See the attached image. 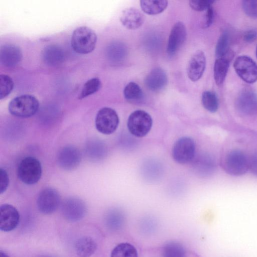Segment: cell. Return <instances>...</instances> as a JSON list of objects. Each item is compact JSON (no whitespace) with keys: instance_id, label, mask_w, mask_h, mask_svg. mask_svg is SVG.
Returning <instances> with one entry per match:
<instances>
[{"instance_id":"4","label":"cell","mask_w":257,"mask_h":257,"mask_svg":"<svg viewBox=\"0 0 257 257\" xmlns=\"http://www.w3.org/2000/svg\"><path fill=\"white\" fill-rule=\"evenodd\" d=\"M153 124L151 115L143 110H137L129 116L127 126L129 132L134 136L143 138L150 131Z\"/></svg>"},{"instance_id":"17","label":"cell","mask_w":257,"mask_h":257,"mask_svg":"<svg viewBox=\"0 0 257 257\" xmlns=\"http://www.w3.org/2000/svg\"><path fill=\"white\" fill-rule=\"evenodd\" d=\"M120 21L126 29L136 30L143 24L145 17L138 9L128 8L122 12L120 16Z\"/></svg>"},{"instance_id":"39","label":"cell","mask_w":257,"mask_h":257,"mask_svg":"<svg viewBox=\"0 0 257 257\" xmlns=\"http://www.w3.org/2000/svg\"><path fill=\"white\" fill-rule=\"evenodd\" d=\"M256 58H257V46H256Z\"/></svg>"},{"instance_id":"21","label":"cell","mask_w":257,"mask_h":257,"mask_svg":"<svg viewBox=\"0 0 257 257\" xmlns=\"http://www.w3.org/2000/svg\"><path fill=\"white\" fill-rule=\"evenodd\" d=\"M107 56L108 59L113 63H119L123 61L127 56V48L120 42H114L107 48Z\"/></svg>"},{"instance_id":"29","label":"cell","mask_w":257,"mask_h":257,"mask_svg":"<svg viewBox=\"0 0 257 257\" xmlns=\"http://www.w3.org/2000/svg\"><path fill=\"white\" fill-rule=\"evenodd\" d=\"M101 86V82L98 78L95 77L88 80L84 84L78 96L79 99L84 98L97 92Z\"/></svg>"},{"instance_id":"38","label":"cell","mask_w":257,"mask_h":257,"mask_svg":"<svg viewBox=\"0 0 257 257\" xmlns=\"http://www.w3.org/2000/svg\"><path fill=\"white\" fill-rule=\"evenodd\" d=\"M0 257H11L9 254L6 253L5 252L1 250L0 251Z\"/></svg>"},{"instance_id":"16","label":"cell","mask_w":257,"mask_h":257,"mask_svg":"<svg viewBox=\"0 0 257 257\" xmlns=\"http://www.w3.org/2000/svg\"><path fill=\"white\" fill-rule=\"evenodd\" d=\"M22 54L20 48L13 44L3 46L0 51L1 63L7 67H14L21 61Z\"/></svg>"},{"instance_id":"6","label":"cell","mask_w":257,"mask_h":257,"mask_svg":"<svg viewBox=\"0 0 257 257\" xmlns=\"http://www.w3.org/2000/svg\"><path fill=\"white\" fill-rule=\"evenodd\" d=\"M95 124L96 128L99 133L104 135H110L117 129L119 117L113 109L104 107L98 111Z\"/></svg>"},{"instance_id":"3","label":"cell","mask_w":257,"mask_h":257,"mask_svg":"<svg viewBox=\"0 0 257 257\" xmlns=\"http://www.w3.org/2000/svg\"><path fill=\"white\" fill-rule=\"evenodd\" d=\"M42 173L40 162L33 157L24 158L18 166V177L23 183L27 185L37 183L41 179Z\"/></svg>"},{"instance_id":"5","label":"cell","mask_w":257,"mask_h":257,"mask_svg":"<svg viewBox=\"0 0 257 257\" xmlns=\"http://www.w3.org/2000/svg\"><path fill=\"white\" fill-rule=\"evenodd\" d=\"M249 161L241 151L234 150L228 153L225 157L223 167L228 174L239 176L245 173L249 168Z\"/></svg>"},{"instance_id":"26","label":"cell","mask_w":257,"mask_h":257,"mask_svg":"<svg viewBox=\"0 0 257 257\" xmlns=\"http://www.w3.org/2000/svg\"><path fill=\"white\" fill-rule=\"evenodd\" d=\"M201 101L203 107L208 111L213 113L217 110L218 100L215 92L209 90L203 92Z\"/></svg>"},{"instance_id":"2","label":"cell","mask_w":257,"mask_h":257,"mask_svg":"<svg viewBox=\"0 0 257 257\" xmlns=\"http://www.w3.org/2000/svg\"><path fill=\"white\" fill-rule=\"evenodd\" d=\"M39 107V101L34 96L25 94L13 98L9 103V110L15 116L29 117L37 112Z\"/></svg>"},{"instance_id":"25","label":"cell","mask_w":257,"mask_h":257,"mask_svg":"<svg viewBox=\"0 0 257 257\" xmlns=\"http://www.w3.org/2000/svg\"><path fill=\"white\" fill-rule=\"evenodd\" d=\"M110 257H138L136 247L129 243H121L112 250Z\"/></svg>"},{"instance_id":"13","label":"cell","mask_w":257,"mask_h":257,"mask_svg":"<svg viewBox=\"0 0 257 257\" xmlns=\"http://www.w3.org/2000/svg\"><path fill=\"white\" fill-rule=\"evenodd\" d=\"M236 107L241 114L246 115L254 114L257 110V94L250 88H245L236 100Z\"/></svg>"},{"instance_id":"9","label":"cell","mask_w":257,"mask_h":257,"mask_svg":"<svg viewBox=\"0 0 257 257\" xmlns=\"http://www.w3.org/2000/svg\"><path fill=\"white\" fill-rule=\"evenodd\" d=\"M233 66L237 74L245 82L253 83L257 81V64L249 57L238 56Z\"/></svg>"},{"instance_id":"12","label":"cell","mask_w":257,"mask_h":257,"mask_svg":"<svg viewBox=\"0 0 257 257\" xmlns=\"http://www.w3.org/2000/svg\"><path fill=\"white\" fill-rule=\"evenodd\" d=\"M20 214L17 209L9 204H4L0 207V229L8 232L14 230L19 224Z\"/></svg>"},{"instance_id":"36","label":"cell","mask_w":257,"mask_h":257,"mask_svg":"<svg viewBox=\"0 0 257 257\" xmlns=\"http://www.w3.org/2000/svg\"><path fill=\"white\" fill-rule=\"evenodd\" d=\"M257 38V31L251 29L246 31L243 35V40L247 43H251Z\"/></svg>"},{"instance_id":"31","label":"cell","mask_w":257,"mask_h":257,"mask_svg":"<svg viewBox=\"0 0 257 257\" xmlns=\"http://www.w3.org/2000/svg\"><path fill=\"white\" fill-rule=\"evenodd\" d=\"M14 83L12 79L6 74L0 75V99H2L12 92Z\"/></svg>"},{"instance_id":"7","label":"cell","mask_w":257,"mask_h":257,"mask_svg":"<svg viewBox=\"0 0 257 257\" xmlns=\"http://www.w3.org/2000/svg\"><path fill=\"white\" fill-rule=\"evenodd\" d=\"M195 154V144L194 140L187 137L178 139L172 149V157L179 164H185L191 161Z\"/></svg>"},{"instance_id":"28","label":"cell","mask_w":257,"mask_h":257,"mask_svg":"<svg viewBox=\"0 0 257 257\" xmlns=\"http://www.w3.org/2000/svg\"><path fill=\"white\" fill-rule=\"evenodd\" d=\"M229 51V36L227 32L222 33L217 42L215 55L217 58H227Z\"/></svg>"},{"instance_id":"37","label":"cell","mask_w":257,"mask_h":257,"mask_svg":"<svg viewBox=\"0 0 257 257\" xmlns=\"http://www.w3.org/2000/svg\"><path fill=\"white\" fill-rule=\"evenodd\" d=\"M250 167L252 172L257 174V154L252 158L250 163Z\"/></svg>"},{"instance_id":"11","label":"cell","mask_w":257,"mask_h":257,"mask_svg":"<svg viewBox=\"0 0 257 257\" xmlns=\"http://www.w3.org/2000/svg\"><path fill=\"white\" fill-rule=\"evenodd\" d=\"M81 154L79 150L73 146L63 148L57 156L59 166L64 170L70 171L76 169L80 164Z\"/></svg>"},{"instance_id":"22","label":"cell","mask_w":257,"mask_h":257,"mask_svg":"<svg viewBox=\"0 0 257 257\" xmlns=\"http://www.w3.org/2000/svg\"><path fill=\"white\" fill-rule=\"evenodd\" d=\"M168 2L165 0H142L140 6L142 11L150 15H155L162 13L168 6Z\"/></svg>"},{"instance_id":"23","label":"cell","mask_w":257,"mask_h":257,"mask_svg":"<svg viewBox=\"0 0 257 257\" xmlns=\"http://www.w3.org/2000/svg\"><path fill=\"white\" fill-rule=\"evenodd\" d=\"M229 66V59L227 58H219L214 65V78L217 85H221L225 79Z\"/></svg>"},{"instance_id":"15","label":"cell","mask_w":257,"mask_h":257,"mask_svg":"<svg viewBox=\"0 0 257 257\" xmlns=\"http://www.w3.org/2000/svg\"><path fill=\"white\" fill-rule=\"evenodd\" d=\"M206 66V58L201 50L196 51L191 56L187 66V72L189 78L193 82L202 77Z\"/></svg>"},{"instance_id":"35","label":"cell","mask_w":257,"mask_h":257,"mask_svg":"<svg viewBox=\"0 0 257 257\" xmlns=\"http://www.w3.org/2000/svg\"><path fill=\"white\" fill-rule=\"evenodd\" d=\"M214 17V10L212 6L209 7L206 10L202 23L203 28L210 27L212 24Z\"/></svg>"},{"instance_id":"10","label":"cell","mask_w":257,"mask_h":257,"mask_svg":"<svg viewBox=\"0 0 257 257\" xmlns=\"http://www.w3.org/2000/svg\"><path fill=\"white\" fill-rule=\"evenodd\" d=\"M61 210L64 217L67 220L77 221L84 217L87 208L82 200L77 197H71L63 202Z\"/></svg>"},{"instance_id":"30","label":"cell","mask_w":257,"mask_h":257,"mask_svg":"<svg viewBox=\"0 0 257 257\" xmlns=\"http://www.w3.org/2000/svg\"><path fill=\"white\" fill-rule=\"evenodd\" d=\"M88 155L94 159H101L106 154L107 148L105 145L100 141L90 142L87 146Z\"/></svg>"},{"instance_id":"14","label":"cell","mask_w":257,"mask_h":257,"mask_svg":"<svg viewBox=\"0 0 257 257\" xmlns=\"http://www.w3.org/2000/svg\"><path fill=\"white\" fill-rule=\"evenodd\" d=\"M186 37L187 31L185 25L181 22L175 23L169 37L167 53L170 56L175 54L185 42Z\"/></svg>"},{"instance_id":"8","label":"cell","mask_w":257,"mask_h":257,"mask_svg":"<svg viewBox=\"0 0 257 257\" xmlns=\"http://www.w3.org/2000/svg\"><path fill=\"white\" fill-rule=\"evenodd\" d=\"M61 197L59 192L54 188L48 187L39 193L37 204L39 210L44 214L54 212L59 207Z\"/></svg>"},{"instance_id":"18","label":"cell","mask_w":257,"mask_h":257,"mask_svg":"<svg viewBox=\"0 0 257 257\" xmlns=\"http://www.w3.org/2000/svg\"><path fill=\"white\" fill-rule=\"evenodd\" d=\"M168 78L165 71L161 68L153 69L146 76L145 83L146 87L152 91H159L167 84Z\"/></svg>"},{"instance_id":"20","label":"cell","mask_w":257,"mask_h":257,"mask_svg":"<svg viewBox=\"0 0 257 257\" xmlns=\"http://www.w3.org/2000/svg\"><path fill=\"white\" fill-rule=\"evenodd\" d=\"M75 247L78 257H90L96 251L97 244L92 237L83 236L76 241Z\"/></svg>"},{"instance_id":"33","label":"cell","mask_w":257,"mask_h":257,"mask_svg":"<svg viewBox=\"0 0 257 257\" xmlns=\"http://www.w3.org/2000/svg\"><path fill=\"white\" fill-rule=\"evenodd\" d=\"M214 2L212 0H191L189 2L190 7L196 11H203L211 6Z\"/></svg>"},{"instance_id":"24","label":"cell","mask_w":257,"mask_h":257,"mask_svg":"<svg viewBox=\"0 0 257 257\" xmlns=\"http://www.w3.org/2000/svg\"><path fill=\"white\" fill-rule=\"evenodd\" d=\"M123 95L127 100L132 102L140 101L144 97V93L141 87L134 82H130L125 86Z\"/></svg>"},{"instance_id":"32","label":"cell","mask_w":257,"mask_h":257,"mask_svg":"<svg viewBox=\"0 0 257 257\" xmlns=\"http://www.w3.org/2000/svg\"><path fill=\"white\" fill-rule=\"evenodd\" d=\"M245 14L252 18H257V0H244L242 2Z\"/></svg>"},{"instance_id":"27","label":"cell","mask_w":257,"mask_h":257,"mask_svg":"<svg viewBox=\"0 0 257 257\" xmlns=\"http://www.w3.org/2000/svg\"><path fill=\"white\" fill-rule=\"evenodd\" d=\"M163 255L164 257H185V251L180 243L171 241L164 246Z\"/></svg>"},{"instance_id":"1","label":"cell","mask_w":257,"mask_h":257,"mask_svg":"<svg viewBox=\"0 0 257 257\" xmlns=\"http://www.w3.org/2000/svg\"><path fill=\"white\" fill-rule=\"evenodd\" d=\"M96 42L97 36L94 31L86 26H81L74 30L71 44L76 52L86 54L93 51Z\"/></svg>"},{"instance_id":"34","label":"cell","mask_w":257,"mask_h":257,"mask_svg":"<svg viewBox=\"0 0 257 257\" xmlns=\"http://www.w3.org/2000/svg\"><path fill=\"white\" fill-rule=\"evenodd\" d=\"M9 182V176L7 171L1 168L0 169V193L1 194L8 189Z\"/></svg>"},{"instance_id":"19","label":"cell","mask_w":257,"mask_h":257,"mask_svg":"<svg viewBox=\"0 0 257 257\" xmlns=\"http://www.w3.org/2000/svg\"><path fill=\"white\" fill-rule=\"evenodd\" d=\"M44 62L50 66H57L61 64L64 59L63 49L58 45H51L47 46L42 52Z\"/></svg>"}]
</instances>
